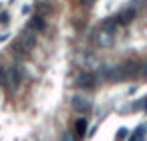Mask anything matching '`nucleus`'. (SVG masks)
I'll return each instance as SVG.
<instances>
[{"instance_id":"nucleus-1","label":"nucleus","mask_w":147,"mask_h":141,"mask_svg":"<svg viewBox=\"0 0 147 141\" xmlns=\"http://www.w3.org/2000/svg\"><path fill=\"white\" fill-rule=\"evenodd\" d=\"M4 85H6V89L8 91H16L18 87H20V73H18V69H8L6 73H4V81H2Z\"/></svg>"},{"instance_id":"nucleus-2","label":"nucleus","mask_w":147,"mask_h":141,"mask_svg":"<svg viewBox=\"0 0 147 141\" xmlns=\"http://www.w3.org/2000/svg\"><path fill=\"white\" fill-rule=\"evenodd\" d=\"M18 40H20V43H22V47L30 53V51L34 49V45H36V30H34V28H30V26H28V28H24Z\"/></svg>"},{"instance_id":"nucleus-3","label":"nucleus","mask_w":147,"mask_h":141,"mask_svg":"<svg viewBox=\"0 0 147 141\" xmlns=\"http://www.w3.org/2000/svg\"><path fill=\"white\" fill-rule=\"evenodd\" d=\"M71 105H73V109L79 111V113H87V111H91V107H93L91 99L85 97V95H75L73 101H71Z\"/></svg>"},{"instance_id":"nucleus-4","label":"nucleus","mask_w":147,"mask_h":141,"mask_svg":"<svg viewBox=\"0 0 147 141\" xmlns=\"http://www.w3.org/2000/svg\"><path fill=\"white\" fill-rule=\"evenodd\" d=\"M121 69H123V75H125V81H127V79H135V77H139V73H141V63H137V61H127V63L121 65Z\"/></svg>"},{"instance_id":"nucleus-5","label":"nucleus","mask_w":147,"mask_h":141,"mask_svg":"<svg viewBox=\"0 0 147 141\" xmlns=\"http://www.w3.org/2000/svg\"><path fill=\"white\" fill-rule=\"evenodd\" d=\"M95 85H97V77L95 75L83 73V75L77 77V87L83 89V91H91V89H95Z\"/></svg>"},{"instance_id":"nucleus-6","label":"nucleus","mask_w":147,"mask_h":141,"mask_svg":"<svg viewBox=\"0 0 147 141\" xmlns=\"http://www.w3.org/2000/svg\"><path fill=\"white\" fill-rule=\"evenodd\" d=\"M137 16V8L135 6H129V8H125V10H121L115 18H117V22H119V26H125V24H129L133 18Z\"/></svg>"},{"instance_id":"nucleus-7","label":"nucleus","mask_w":147,"mask_h":141,"mask_svg":"<svg viewBox=\"0 0 147 141\" xmlns=\"http://www.w3.org/2000/svg\"><path fill=\"white\" fill-rule=\"evenodd\" d=\"M30 28H34L36 32H45V30H47V20H45V16L34 14L32 20H30Z\"/></svg>"},{"instance_id":"nucleus-8","label":"nucleus","mask_w":147,"mask_h":141,"mask_svg":"<svg viewBox=\"0 0 147 141\" xmlns=\"http://www.w3.org/2000/svg\"><path fill=\"white\" fill-rule=\"evenodd\" d=\"M145 133H147V125H139V127L129 135L127 141H145Z\"/></svg>"},{"instance_id":"nucleus-9","label":"nucleus","mask_w":147,"mask_h":141,"mask_svg":"<svg viewBox=\"0 0 147 141\" xmlns=\"http://www.w3.org/2000/svg\"><path fill=\"white\" fill-rule=\"evenodd\" d=\"M117 26H119L117 18H115V16H111V18H107V20H105V22L101 24V30H105V32H111V34H115Z\"/></svg>"},{"instance_id":"nucleus-10","label":"nucleus","mask_w":147,"mask_h":141,"mask_svg":"<svg viewBox=\"0 0 147 141\" xmlns=\"http://www.w3.org/2000/svg\"><path fill=\"white\" fill-rule=\"evenodd\" d=\"M113 36H115V34H111V32L99 30V36H97V43H99V47H109V45L113 43Z\"/></svg>"},{"instance_id":"nucleus-11","label":"nucleus","mask_w":147,"mask_h":141,"mask_svg":"<svg viewBox=\"0 0 147 141\" xmlns=\"http://www.w3.org/2000/svg\"><path fill=\"white\" fill-rule=\"evenodd\" d=\"M34 10H36V14H40V16H47L49 12H51V4H47V2H36L34 4Z\"/></svg>"},{"instance_id":"nucleus-12","label":"nucleus","mask_w":147,"mask_h":141,"mask_svg":"<svg viewBox=\"0 0 147 141\" xmlns=\"http://www.w3.org/2000/svg\"><path fill=\"white\" fill-rule=\"evenodd\" d=\"M109 73H111V67H109V65H101V67L97 69L95 77H97L99 81H103V79H109Z\"/></svg>"},{"instance_id":"nucleus-13","label":"nucleus","mask_w":147,"mask_h":141,"mask_svg":"<svg viewBox=\"0 0 147 141\" xmlns=\"http://www.w3.org/2000/svg\"><path fill=\"white\" fill-rule=\"evenodd\" d=\"M75 127H77V135H79V137H85V135H87V119H85V117L79 119V121L75 123Z\"/></svg>"},{"instance_id":"nucleus-14","label":"nucleus","mask_w":147,"mask_h":141,"mask_svg":"<svg viewBox=\"0 0 147 141\" xmlns=\"http://www.w3.org/2000/svg\"><path fill=\"white\" fill-rule=\"evenodd\" d=\"M12 51H14L16 55H20V57H26V55H28V51L22 47V43H20V40H14V45H12Z\"/></svg>"},{"instance_id":"nucleus-15","label":"nucleus","mask_w":147,"mask_h":141,"mask_svg":"<svg viewBox=\"0 0 147 141\" xmlns=\"http://www.w3.org/2000/svg\"><path fill=\"white\" fill-rule=\"evenodd\" d=\"M125 137H129V129H125V127H123V129H119V131H117V139H125Z\"/></svg>"},{"instance_id":"nucleus-16","label":"nucleus","mask_w":147,"mask_h":141,"mask_svg":"<svg viewBox=\"0 0 147 141\" xmlns=\"http://www.w3.org/2000/svg\"><path fill=\"white\" fill-rule=\"evenodd\" d=\"M141 79H147V63H141V73H139Z\"/></svg>"},{"instance_id":"nucleus-17","label":"nucleus","mask_w":147,"mask_h":141,"mask_svg":"<svg viewBox=\"0 0 147 141\" xmlns=\"http://www.w3.org/2000/svg\"><path fill=\"white\" fill-rule=\"evenodd\" d=\"M63 141H77V139H75V135H73L71 131H67V133L63 135Z\"/></svg>"},{"instance_id":"nucleus-18","label":"nucleus","mask_w":147,"mask_h":141,"mask_svg":"<svg viewBox=\"0 0 147 141\" xmlns=\"http://www.w3.org/2000/svg\"><path fill=\"white\" fill-rule=\"evenodd\" d=\"M8 12H0V22H2V24H8Z\"/></svg>"},{"instance_id":"nucleus-19","label":"nucleus","mask_w":147,"mask_h":141,"mask_svg":"<svg viewBox=\"0 0 147 141\" xmlns=\"http://www.w3.org/2000/svg\"><path fill=\"white\" fill-rule=\"evenodd\" d=\"M95 0H81V6H91Z\"/></svg>"},{"instance_id":"nucleus-20","label":"nucleus","mask_w":147,"mask_h":141,"mask_svg":"<svg viewBox=\"0 0 147 141\" xmlns=\"http://www.w3.org/2000/svg\"><path fill=\"white\" fill-rule=\"evenodd\" d=\"M143 111L147 113V99H143Z\"/></svg>"}]
</instances>
